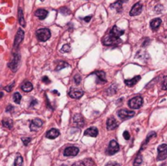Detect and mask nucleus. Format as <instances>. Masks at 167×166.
I'll list each match as a JSON object with an SVG mask.
<instances>
[{
    "mask_svg": "<svg viewBox=\"0 0 167 166\" xmlns=\"http://www.w3.org/2000/svg\"><path fill=\"white\" fill-rule=\"evenodd\" d=\"M21 141H22V143H23V144L25 146H28L29 143H30V141H31V138L29 137L22 138H21Z\"/></svg>",
    "mask_w": 167,
    "mask_h": 166,
    "instance_id": "36",
    "label": "nucleus"
},
{
    "mask_svg": "<svg viewBox=\"0 0 167 166\" xmlns=\"http://www.w3.org/2000/svg\"><path fill=\"white\" fill-rule=\"evenodd\" d=\"M23 165V158L21 155H18L14 162V166H22Z\"/></svg>",
    "mask_w": 167,
    "mask_h": 166,
    "instance_id": "27",
    "label": "nucleus"
},
{
    "mask_svg": "<svg viewBox=\"0 0 167 166\" xmlns=\"http://www.w3.org/2000/svg\"><path fill=\"white\" fill-rule=\"evenodd\" d=\"M72 166H86V165H85V164H84L83 160H81V161H78V162H76V163H74V164Z\"/></svg>",
    "mask_w": 167,
    "mask_h": 166,
    "instance_id": "40",
    "label": "nucleus"
},
{
    "mask_svg": "<svg viewBox=\"0 0 167 166\" xmlns=\"http://www.w3.org/2000/svg\"><path fill=\"white\" fill-rule=\"evenodd\" d=\"M142 161H143V159H142V155L140 154H139L137 155V157L135 158V160L134 161V166H139L141 164H142Z\"/></svg>",
    "mask_w": 167,
    "mask_h": 166,
    "instance_id": "30",
    "label": "nucleus"
},
{
    "mask_svg": "<svg viewBox=\"0 0 167 166\" xmlns=\"http://www.w3.org/2000/svg\"><path fill=\"white\" fill-rule=\"evenodd\" d=\"M91 17H92V16H88V17H86L83 18V20H84L86 22H90V21L91 20Z\"/></svg>",
    "mask_w": 167,
    "mask_h": 166,
    "instance_id": "42",
    "label": "nucleus"
},
{
    "mask_svg": "<svg viewBox=\"0 0 167 166\" xmlns=\"http://www.w3.org/2000/svg\"><path fill=\"white\" fill-rule=\"evenodd\" d=\"M36 37L40 42H46L51 38V32L48 29L43 28L37 30Z\"/></svg>",
    "mask_w": 167,
    "mask_h": 166,
    "instance_id": "2",
    "label": "nucleus"
},
{
    "mask_svg": "<svg viewBox=\"0 0 167 166\" xmlns=\"http://www.w3.org/2000/svg\"><path fill=\"white\" fill-rule=\"evenodd\" d=\"M117 91V86L116 85H113V86H111L107 90V94L109 95H114L116 94V92Z\"/></svg>",
    "mask_w": 167,
    "mask_h": 166,
    "instance_id": "28",
    "label": "nucleus"
},
{
    "mask_svg": "<svg viewBox=\"0 0 167 166\" xmlns=\"http://www.w3.org/2000/svg\"><path fill=\"white\" fill-rule=\"evenodd\" d=\"M24 36H25V33L23 30L21 29H18L17 33L15 37V40H14V48H18V46H20V44L23 41Z\"/></svg>",
    "mask_w": 167,
    "mask_h": 166,
    "instance_id": "10",
    "label": "nucleus"
},
{
    "mask_svg": "<svg viewBox=\"0 0 167 166\" xmlns=\"http://www.w3.org/2000/svg\"><path fill=\"white\" fill-rule=\"evenodd\" d=\"M162 90L164 91L167 90V76H165L162 81Z\"/></svg>",
    "mask_w": 167,
    "mask_h": 166,
    "instance_id": "35",
    "label": "nucleus"
},
{
    "mask_svg": "<svg viewBox=\"0 0 167 166\" xmlns=\"http://www.w3.org/2000/svg\"><path fill=\"white\" fill-rule=\"evenodd\" d=\"M35 104H37V100L34 99V100H32V102L30 103V106H34Z\"/></svg>",
    "mask_w": 167,
    "mask_h": 166,
    "instance_id": "44",
    "label": "nucleus"
},
{
    "mask_svg": "<svg viewBox=\"0 0 167 166\" xmlns=\"http://www.w3.org/2000/svg\"><path fill=\"white\" fill-rule=\"evenodd\" d=\"M123 137H124V138H125L126 140H129L130 138H131V135H130L129 132L127 131V130L124 131V133H123Z\"/></svg>",
    "mask_w": 167,
    "mask_h": 166,
    "instance_id": "39",
    "label": "nucleus"
},
{
    "mask_svg": "<svg viewBox=\"0 0 167 166\" xmlns=\"http://www.w3.org/2000/svg\"><path fill=\"white\" fill-rule=\"evenodd\" d=\"M110 7H111V8L115 9L116 11H117V12H121V11H122V2H121V1H119V0H117V2L113 3H112V4L110 5Z\"/></svg>",
    "mask_w": 167,
    "mask_h": 166,
    "instance_id": "23",
    "label": "nucleus"
},
{
    "mask_svg": "<svg viewBox=\"0 0 167 166\" xmlns=\"http://www.w3.org/2000/svg\"><path fill=\"white\" fill-rule=\"evenodd\" d=\"M60 51L61 52H63V53H67V52H69L71 51V46L69 44H64L63 46H62V48L60 49Z\"/></svg>",
    "mask_w": 167,
    "mask_h": 166,
    "instance_id": "32",
    "label": "nucleus"
},
{
    "mask_svg": "<svg viewBox=\"0 0 167 166\" xmlns=\"http://www.w3.org/2000/svg\"><path fill=\"white\" fill-rule=\"evenodd\" d=\"M109 33L111 34H113V36L117 37V38H120L121 36H122V35L125 34V31L121 29L120 28H118L117 25H114V26L112 28V29L109 31Z\"/></svg>",
    "mask_w": 167,
    "mask_h": 166,
    "instance_id": "15",
    "label": "nucleus"
},
{
    "mask_svg": "<svg viewBox=\"0 0 167 166\" xmlns=\"http://www.w3.org/2000/svg\"><path fill=\"white\" fill-rule=\"evenodd\" d=\"M161 24V20L160 18H156V19H153L150 22V27L153 31H156V29H159L160 25Z\"/></svg>",
    "mask_w": 167,
    "mask_h": 166,
    "instance_id": "19",
    "label": "nucleus"
},
{
    "mask_svg": "<svg viewBox=\"0 0 167 166\" xmlns=\"http://www.w3.org/2000/svg\"><path fill=\"white\" fill-rule=\"evenodd\" d=\"M135 112L131 110H128V109H121L117 112V115L119 116V118L122 120H128L130 118L133 117L135 116Z\"/></svg>",
    "mask_w": 167,
    "mask_h": 166,
    "instance_id": "6",
    "label": "nucleus"
},
{
    "mask_svg": "<svg viewBox=\"0 0 167 166\" xmlns=\"http://www.w3.org/2000/svg\"><path fill=\"white\" fill-rule=\"evenodd\" d=\"M42 81L45 84H49V83H51V81H50V79L48 78V77H47V76H44V77H42Z\"/></svg>",
    "mask_w": 167,
    "mask_h": 166,
    "instance_id": "38",
    "label": "nucleus"
},
{
    "mask_svg": "<svg viewBox=\"0 0 167 166\" xmlns=\"http://www.w3.org/2000/svg\"><path fill=\"white\" fill-rule=\"evenodd\" d=\"M60 135V131L57 129H52L48 130L46 134V137L49 139H55Z\"/></svg>",
    "mask_w": 167,
    "mask_h": 166,
    "instance_id": "18",
    "label": "nucleus"
},
{
    "mask_svg": "<svg viewBox=\"0 0 167 166\" xmlns=\"http://www.w3.org/2000/svg\"><path fill=\"white\" fill-rule=\"evenodd\" d=\"M2 124H3V126H4V127H6L7 129H12V127H13V121L11 119H9V118H5V119H3V120H2Z\"/></svg>",
    "mask_w": 167,
    "mask_h": 166,
    "instance_id": "25",
    "label": "nucleus"
},
{
    "mask_svg": "<svg viewBox=\"0 0 167 166\" xmlns=\"http://www.w3.org/2000/svg\"><path fill=\"white\" fill-rule=\"evenodd\" d=\"M14 86H15V81H13V82H12L10 85H8V86H7L6 87H4V90L6 91L7 92H11L12 91V88L14 87Z\"/></svg>",
    "mask_w": 167,
    "mask_h": 166,
    "instance_id": "37",
    "label": "nucleus"
},
{
    "mask_svg": "<svg viewBox=\"0 0 167 166\" xmlns=\"http://www.w3.org/2000/svg\"><path fill=\"white\" fill-rule=\"evenodd\" d=\"M72 122H73V125L76 127H82L85 124V120L84 118L82 116V115L80 114H76L74 116L73 119H72Z\"/></svg>",
    "mask_w": 167,
    "mask_h": 166,
    "instance_id": "9",
    "label": "nucleus"
},
{
    "mask_svg": "<svg viewBox=\"0 0 167 166\" xmlns=\"http://www.w3.org/2000/svg\"><path fill=\"white\" fill-rule=\"evenodd\" d=\"M98 133L99 132L98 130H97V128H95V127H90V128H88L87 130H85L84 134H85L86 136L95 138L98 135Z\"/></svg>",
    "mask_w": 167,
    "mask_h": 166,
    "instance_id": "16",
    "label": "nucleus"
},
{
    "mask_svg": "<svg viewBox=\"0 0 167 166\" xmlns=\"http://www.w3.org/2000/svg\"><path fill=\"white\" fill-rule=\"evenodd\" d=\"M141 79V77L140 76H135L133 78L131 79H129V80H125V83H126V85L127 86H129V87H132L135 85H136L137 84V82H138Z\"/></svg>",
    "mask_w": 167,
    "mask_h": 166,
    "instance_id": "20",
    "label": "nucleus"
},
{
    "mask_svg": "<svg viewBox=\"0 0 167 166\" xmlns=\"http://www.w3.org/2000/svg\"><path fill=\"white\" fill-rule=\"evenodd\" d=\"M18 20H19L20 24L22 27H25V18H24L23 11H22L21 8H19V10H18Z\"/></svg>",
    "mask_w": 167,
    "mask_h": 166,
    "instance_id": "24",
    "label": "nucleus"
},
{
    "mask_svg": "<svg viewBox=\"0 0 167 166\" xmlns=\"http://www.w3.org/2000/svg\"><path fill=\"white\" fill-rule=\"evenodd\" d=\"M74 82L77 84V85H79L81 83V81H82V77H81L80 75L78 74H76L74 77Z\"/></svg>",
    "mask_w": 167,
    "mask_h": 166,
    "instance_id": "33",
    "label": "nucleus"
},
{
    "mask_svg": "<svg viewBox=\"0 0 167 166\" xmlns=\"http://www.w3.org/2000/svg\"><path fill=\"white\" fill-rule=\"evenodd\" d=\"M119 150H120V147H119L117 142L116 140H112V141H110L109 147L106 150V153L109 155H113L116 154L117 152H118Z\"/></svg>",
    "mask_w": 167,
    "mask_h": 166,
    "instance_id": "5",
    "label": "nucleus"
},
{
    "mask_svg": "<svg viewBox=\"0 0 167 166\" xmlns=\"http://www.w3.org/2000/svg\"><path fill=\"white\" fill-rule=\"evenodd\" d=\"M20 61H21V56L18 53H14L12 61L8 63V67L12 69V72L17 71L19 65H20Z\"/></svg>",
    "mask_w": 167,
    "mask_h": 166,
    "instance_id": "4",
    "label": "nucleus"
},
{
    "mask_svg": "<svg viewBox=\"0 0 167 166\" xmlns=\"http://www.w3.org/2000/svg\"><path fill=\"white\" fill-rule=\"evenodd\" d=\"M21 95L20 94V93H18V92H16L14 95H13V100H14V102L16 103H21Z\"/></svg>",
    "mask_w": 167,
    "mask_h": 166,
    "instance_id": "29",
    "label": "nucleus"
},
{
    "mask_svg": "<svg viewBox=\"0 0 167 166\" xmlns=\"http://www.w3.org/2000/svg\"><path fill=\"white\" fill-rule=\"evenodd\" d=\"M158 155L156 157L157 160H164L167 158V144H161L157 147Z\"/></svg>",
    "mask_w": 167,
    "mask_h": 166,
    "instance_id": "7",
    "label": "nucleus"
},
{
    "mask_svg": "<svg viewBox=\"0 0 167 166\" xmlns=\"http://www.w3.org/2000/svg\"><path fill=\"white\" fill-rule=\"evenodd\" d=\"M142 9H143V5H142L140 3H135V4L132 7L131 10V12H130V16H131V17L138 16V15H139V14L141 13Z\"/></svg>",
    "mask_w": 167,
    "mask_h": 166,
    "instance_id": "14",
    "label": "nucleus"
},
{
    "mask_svg": "<svg viewBox=\"0 0 167 166\" xmlns=\"http://www.w3.org/2000/svg\"><path fill=\"white\" fill-rule=\"evenodd\" d=\"M119 1H121L122 3H125V2H127V1H128V0H119Z\"/></svg>",
    "mask_w": 167,
    "mask_h": 166,
    "instance_id": "45",
    "label": "nucleus"
},
{
    "mask_svg": "<svg viewBox=\"0 0 167 166\" xmlns=\"http://www.w3.org/2000/svg\"><path fill=\"white\" fill-rule=\"evenodd\" d=\"M13 109H14V107L12 106V105H9L6 108V112H12Z\"/></svg>",
    "mask_w": 167,
    "mask_h": 166,
    "instance_id": "43",
    "label": "nucleus"
},
{
    "mask_svg": "<svg viewBox=\"0 0 167 166\" xmlns=\"http://www.w3.org/2000/svg\"><path fill=\"white\" fill-rule=\"evenodd\" d=\"M35 16L37 17H38L40 20H44L45 18L47 17L48 15V12L45 10V9H38L36 12H35Z\"/></svg>",
    "mask_w": 167,
    "mask_h": 166,
    "instance_id": "22",
    "label": "nucleus"
},
{
    "mask_svg": "<svg viewBox=\"0 0 167 166\" xmlns=\"http://www.w3.org/2000/svg\"><path fill=\"white\" fill-rule=\"evenodd\" d=\"M102 42L105 46H118L119 44H121L122 42V41L120 38H117L113 34H111L110 33H109L103 38Z\"/></svg>",
    "mask_w": 167,
    "mask_h": 166,
    "instance_id": "1",
    "label": "nucleus"
},
{
    "mask_svg": "<svg viewBox=\"0 0 167 166\" xmlns=\"http://www.w3.org/2000/svg\"><path fill=\"white\" fill-rule=\"evenodd\" d=\"M21 90L25 92H30L33 89H34V87H33V85H32V83L30 82V81H24L23 83L21 84Z\"/></svg>",
    "mask_w": 167,
    "mask_h": 166,
    "instance_id": "21",
    "label": "nucleus"
},
{
    "mask_svg": "<svg viewBox=\"0 0 167 166\" xmlns=\"http://www.w3.org/2000/svg\"><path fill=\"white\" fill-rule=\"evenodd\" d=\"M143 105V98L141 96H135L129 100L128 106L131 109H139Z\"/></svg>",
    "mask_w": 167,
    "mask_h": 166,
    "instance_id": "3",
    "label": "nucleus"
},
{
    "mask_svg": "<svg viewBox=\"0 0 167 166\" xmlns=\"http://www.w3.org/2000/svg\"><path fill=\"white\" fill-rule=\"evenodd\" d=\"M68 66H69V63H66L64 61H60L57 64V66H56V71H60V70L64 69V68H66Z\"/></svg>",
    "mask_w": 167,
    "mask_h": 166,
    "instance_id": "26",
    "label": "nucleus"
},
{
    "mask_svg": "<svg viewBox=\"0 0 167 166\" xmlns=\"http://www.w3.org/2000/svg\"><path fill=\"white\" fill-rule=\"evenodd\" d=\"M92 74L96 75L97 77V84H104L107 82L106 79V73L104 71H95L92 73Z\"/></svg>",
    "mask_w": 167,
    "mask_h": 166,
    "instance_id": "12",
    "label": "nucleus"
},
{
    "mask_svg": "<svg viewBox=\"0 0 167 166\" xmlns=\"http://www.w3.org/2000/svg\"><path fill=\"white\" fill-rule=\"evenodd\" d=\"M105 166H121L119 164H117V163H116V162H109V163H108L107 165Z\"/></svg>",
    "mask_w": 167,
    "mask_h": 166,
    "instance_id": "41",
    "label": "nucleus"
},
{
    "mask_svg": "<svg viewBox=\"0 0 167 166\" xmlns=\"http://www.w3.org/2000/svg\"><path fill=\"white\" fill-rule=\"evenodd\" d=\"M117 126H118L117 122L113 116H111L107 120V129L108 130H115Z\"/></svg>",
    "mask_w": 167,
    "mask_h": 166,
    "instance_id": "17",
    "label": "nucleus"
},
{
    "mask_svg": "<svg viewBox=\"0 0 167 166\" xmlns=\"http://www.w3.org/2000/svg\"><path fill=\"white\" fill-rule=\"evenodd\" d=\"M60 13H62L63 15H65V16H67V15H70V14H71L70 10H69L68 7H61V8L60 9Z\"/></svg>",
    "mask_w": 167,
    "mask_h": 166,
    "instance_id": "31",
    "label": "nucleus"
},
{
    "mask_svg": "<svg viewBox=\"0 0 167 166\" xmlns=\"http://www.w3.org/2000/svg\"><path fill=\"white\" fill-rule=\"evenodd\" d=\"M42 1H43V0H42Z\"/></svg>",
    "mask_w": 167,
    "mask_h": 166,
    "instance_id": "46",
    "label": "nucleus"
},
{
    "mask_svg": "<svg viewBox=\"0 0 167 166\" xmlns=\"http://www.w3.org/2000/svg\"><path fill=\"white\" fill-rule=\"evenodd\" d=\"M43 125V121L39 118H34L30 123V130L31 131H38Z\"/></svg>",
    "mask_w": 167,
    "mask_h": 166,
    "instance_id": "8",
    "label": "nucleus"
},
{
    "mask_svg": "<svg viewBox=\"0 0 167 166\" xmlns=\"http://www.w3.org/2000/svg\"><path fill=\"white\" fill-rule=\"evenodd\" d=\"M83 162H84L86 166H92L94 165L93 160L91 159H89V158H87L86 160H83Z\"/></svg>",
    "mask_w": 167,
    "mask_h": 166,
    "instance_id": "34",
    "label": "nucleus"
},
{
    "mask_svg": "<svg viewBox=\"0 0 167 166\" xmlns=\"http://www.w3.org/2000/svg\"><path fill=\"white\" fill-rule=\"evenodd\" d=\"M84 95V91L80 89H70L69 91V95L72 99H78Z\"/></svg>",
    "mask_w": 167,
    "mask_h": 166,
    "instance_id": "13",
    "label": "nucleus"
},
{
    "mask_svg": "<svg viewBox=\"0 0 167 166\" xmlns=\"http://www.w3.org/2000/svg\"><path fill=\"white\" fill-rule=\"evenodd\" d=\"M78 152H79L78 147L72 146V147H68L64 149V155L65 156H75V155L78 154Z\"/></svg>",
    "mask_w": 167,
    "mask_h": 166,
    "instance_id": "11",
    "label": "nucleus"
}]
</instances>
